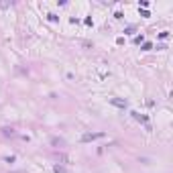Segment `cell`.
<instances>
[{
  "instance_id": "6da1fadb",
  "label": "cell",
  "mask_w": 173,
  "mask_h": 173,
  "mask_svg": "<svg viewBox=\"0 0 173 173\" xmlns=\"http://www.w3.org/2000/svg\"><path fill=\"white\" fill-rule=\"evenodd\" d=\"M53 171H55V173H69L67 169H65V167H61V165H55V169H53Z\"/></svg>"
},
{
  "instance_id": "7a4b0ae2",
  "label": "cell",
  "mask_w": 173,
  "mask_h": 173,
  "mask_svg": "<svg viewBox=\"0 0 173 173\" xmlns=\"http://www.w3.org/2000/svg\"><path fill=\"white\" fill-rule=\"evenodd\" d=\"M100 137H102V134H86L84 141H92V138H100Z\"/></svg>"
}]
</instances>
